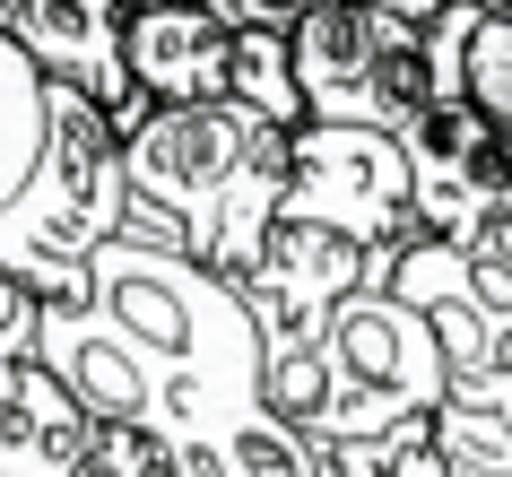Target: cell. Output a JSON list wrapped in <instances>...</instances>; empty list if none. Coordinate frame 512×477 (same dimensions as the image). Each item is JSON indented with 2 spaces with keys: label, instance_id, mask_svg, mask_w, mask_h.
<instances>
[{
  "label": "cell",
  "instance_id": "obj_1",
  "mask_svg": "<svg viewBox=\"0 0 512 477\" xmlns=\"http://www.w3.org/2000/svg\"><path fill=\"white\" fill-rule=\"evenodd\" d=\"M87 304L122 330V339L157 365V425L174 451H191L209 469L243 425L270 417L261 399V330L235 278H217L209 261H191L174 243L113 235L87 261Z\"/></svg>",
  "mask_w": 512,
  "mask_h": 477
},
{
  "label": "cell",
  "instance_id": "obj_2",
  "mask_svg": "<svg viewBox=\"0 0 512 477\" xmlns=\"http://www.w3.org/2000/svg\"><path fill=\"white\" fill-rule=\"evenodd\" d=\"M296 165V122L209 96V105H148L122 131V174H131V226L139 243H174L217 278H243L252 252L270 243L278 200Z\"/></svg>",
  "mask_w": 512,
  "mask_h": 477
},
{
  "label": "cell",
  "instance_id": "obj_3",
  "mask_svg": "<svg viewBox=\"0 0 512 477\" xmlns=\"http://www.w3.org/2000/svg\"><path fill=\"white\" fill-rule=\"evenodd\" d=\"M261 399L322 451L391 443L408 425H434L443 347H434L426 313L391 278H374V287L339 295L313 339H261Z\"/></svg>",
  "mask_w": 512,
  "mask_h": 477
},
{
  "label": "cell",
  "instance_id": "obj_4",
  "mask_svg": "<svg viewBox=\"0 0 512 477\" xmlns=\"http://www.w3.org/2000/svg\"><path fill=\"white\" fill-rule=\"evenodd\" d=\"M131 226L122 122L96 96L44 79V148L0 209V278L35 295H87V261Z\"/></svg>",
  "mask_w": 512,
  "mask_h": 477
},
{
  "label": "cell",
  "instance_id": "obj_5",
  "mask_svg": "<svg viewBox=\"0 0 512 477\" xmlns=\"http://www.w3.org/2000/svg\"><path fill=\"white\" fill-rule=\"evenodd\" d=\"M391 287L426 313L434 347H443V408L512 417V226L504 217L469 243L408 235L391 252Z\"/></svg>",
  "mask_w": 512,
  "mask_h": 477
},
{
  "label": "cell",
  "instance_id": "obj_6",
  "mask_svg": "<svg viewBox=\"0 0 512 477\" xmlns=\"http://www.w3.org/2000/svg\"><path fill=\"white\" fill-rule=\"evenodd\" d=\"M287 70H296L304 122L400 131L434 96L426 18H400L382 0H304L287 18Z\"/></svg>",
  "mask_w": 512,
  "mask_h": 477
},
{
  "label": "cell",
  "instance_id": "obj_7",
  "mask_svg": "<svg viewBox=\"0 0 512 477\" xmlns=\"http://www.w3.org/2000/svg\"><path fill=\"white\" fill-rule=\"evenodd\" d=\"M278 217L330 226V235L365 243V252H400L417 235V191H408L400 131H365V122H296V165H287V200Z\"/></svg>",
  "mask_w": 512,
  "mask_h": 477
},
{
  "label": "cell",
  "instance_id": "obj_8",
  "mask_svg": "<svg viewBox=\"0 0 512 477\" xmlns=\"http://www.w3.org/2000/svg\"><path fill=\"white\" fill-rule=\"evenodd\" d=\"M400 157H408V191H417V235L469 243L495 217H512V131L469 87H434L408 113Z\"/></svg>",
  "mask_w": 512,
  "mask_h": 477
},
{
  "label": "cell",
  "instance_id": "obj_9",
  "mask_svg": "<svg viewBox=\"0 0 512 477\" xmlns=\"http://www.w3.org/2000/svg\"><path fill=\"white\" fill-rule=\"evenodd\" d=\"M374 278H391V252H365V243L330 235V226L278 217L270 243L252 252V269H243L235 287L252 304V330L261 339H313L330 321V304L356 295V287H374Z\"/></svg>",
  "mask_w": 512,
  "mask_h": 477
},
{
  "label": "cell",
  "instance_id": "obj_10",
  "mask_svg": "<svg viewBox=\"0 0 512 477\" xmlns=\"http://www.w3.org/2000/svg\"><path fill=\"white\" fill-rule=\"evenodd\" d=\"M0 27L27 44L44 79L79 87L131 131L148 96L131 87V0H0Z\"/></svg>",
  "mask_w": 512,
  "mask_h": 477
},
{
  "label": "cell",
  "instance_id": "obj_11",
  "mask_svg": "<svg viewBox=\"0 0 512 477\" xmlns=\"http://www.w3.org/2000/svg\"><path fill=\"white\" fill-rule=\"evenodd\" d=\"M35 356L53 365V382L79 399L96 425H157V365H148L87 295H44Z\"/></svg>",
  "mask_w": 512,
  "mask_h": 477
},
{
  "label": "cell",
  "instance_id": "obj_12",
  "mask_svg": "<svg viewBox=\"0 0 512 477\" xmlns=\"http://www.w3.org/2000/svg\"><path fill=\"white\" fill-rule=\"evenodd\" d=\"M243 27L200 0H131V87L148 105H209L235 96Z\"/></svg>",
  "mask_w": 512,
  "mask_h": 477
},
{
  "label": "cell",
  "instance_id": "obj_13",
  "mask_svg": "<svg viewBox=\"0 0 512 477\" xmlns=\"http://www.w3.org/2000/svg\"><path fill=\"white\" fill-rule=\"evenodd\" d=\"M35 148H44V70L27 61L18 35L0 27V209L35 174Z\"/></svg>",
  "mask_w": 512,
  "mask_h": 477
},
{
  "label": "cell",
  "instance_id": "obj_14",
  "mask_svg": "<svg viewBox=\"0 0 512 477\" xmlns=\"http://www.w3.org/2000/svg\"><path fill=\"white\" fill-rule=\"evenodd\" d=\"M70 477H209V469L191 451H174L165 434H148V425H96Z\"/></svg>",
  "mask_w": 512,
  "mask_h": 477
},
{
  "label": "cell",
  "instance_id": "obj_15",
  "mask_svg": "<svg viewBox=\"0 0 512 477\" xmlns=\"http://www.w3.org/2000/svg\"><path fill=\"white\" fill-rule=\"evenodd\" d=\"M460 87L512 131V18H495L478 0H469V27H460Z\"/></svg>",
  "mask_w": 512,
  "mask_h": 477
},
{
  "label": "cell",
  "instance_id": "obj_16",
  "mask_svg": "<svg viewBox=\"0 0 512 477\" xmlns=\"http://www.w3.org/2000/svg\"><path fill=\"white\" fill-rule=\"evenodd\" d=\"M434 460H443L452 477H512V417L434 408Z\"/></svg>",
  "mask_w": 512,
  "mask_h": 477
},
{
  "label": "cell",
  "instance_id": "obj_17",
  "mask_svg": "<svg viewBox=\"0 0 512 477\" xmlns=\"http://www.w3.org/2000/svg\"><path fill=\"white\" fill-rule=\"evenodd\" d=\"M235 96H243V105H261V113H278V122H304L296 70H287V27H243V44H235Z\"/></svg>",
  "mask_w": 512,
  "mask_h": 477
},
{
  "label": "cell",
  "instance_id": "obj_18",
  "mask_svg": "<svg viewBox=\"0 0 512 477\" xmlns=\"http://www.w3.org/2000/svg\"><path fill=\"white\" fill-rule=\"evenodd\" d=\"M35 321H44V295L18 287V278H0V399H18L44 373V356H35Z\"/></svg>",
  "mask_w": 512,
  "mask_h": 477
},
{
  "label": "cell",
  "instance_id": "obj_19",
  "mask_svg": "<svg viewBox=\"0 0 512 477\" xmlns=\"http://www.w3.org/2000/svg\"><path fill=\"white\" fill-rule=\"evenodd\" d=\"M391 477H452V469H443V460H434V443H426V451H408V460H400Z\"/></svg>",
  "mask_w": 512,
  "mask_h": 477
},
{
  "label": "cell",
  "instance_id": "obj_20",
  "mask_svg": "<svg viewBox=\"0 0 512 477\" xmlns=\"http://www.w3.org/2000/svg\"><path fill=\"white\" fill-rule=\"evenodd\" d=\"M478 9H495V18H512V0H478Z\"/></svg>",
  "mask_w": 512,
  "mask_h": 477
},
{
  "label": "cell",
  "instance_id": "obj_21",
  "mask_svg": "<svg viewBox=\"0 0 512 477\" xmlns=\"http://www.w3.org/2000/svg\"><path fill=\"white\" fill-rule=\"evenodd\" d=\"M322 477H330V469H322Z\"/></svg>",
  "mask_w": 512,
  "mask_h": 477
}]
</instances>
